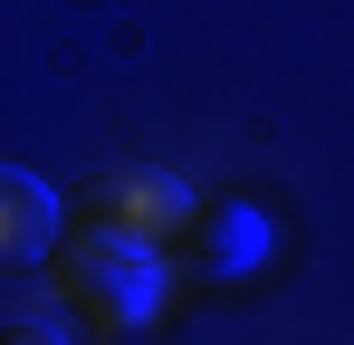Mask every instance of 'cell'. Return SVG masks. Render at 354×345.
Returning a JSON list of instances; mask_svg holds the SVG:
<instances>
[{
  "label": "cell",
  "instance_id": "6da1fadb",
  "mask_svg": "<svg viewBox=\"0 0 354 345\" xmlns=\"http://www.w3.org/2000/svg\"><path fill=\"white\" fill-rule=\"evenodd\" d=\"M48 278H58V297L77 307L86 336H134V326H153V307H163L153 249H144V240H115V230H86V221L48 249Z\"/></svg>",
  "mask_w": 354,
  "mask_h": 345
},
{
  "label": "cell",
  "instance_id": "7a4b0ae2",
  "mask_svg": "<svg viewBox=\"0 0 354 345\" xmlns=\"http://www.w3.org/2000/svg\"><path fill=\"white\" fill-rule=\"evenodd\" d=\"M77 221L86 230H115V240H144V249H163L192 230V192H182L173 172L153 163H96L77 182Z\"/></svg>",
  "mask_w": 354,
  "mask_h": 345
},
{
  "label": "cell",
  "instance_id": "3957f363",
  "mask_svg": "<svg viewBox=\"0 0 354 345\" xmlns=\"http://www.w3.org/2000/svg\"><path fill=\"white\" fill-rule=\"evenodd\" d=\"M58 249V192L39 172L0 163V269H39Z\"/></svg>",
  "mask_w": 354,
  "mask_h": 345
},
{
  "label": "cell",
  "instance_id": "277c9868",
  "mask_svg": "<svg viewBox=\"0 0 354 345\" xmlns=\"http://www.w3.org/2000/svg\"><path fill=\"white\" fill-rule=\"evenodd\" d=\"M0 345H67V336L48 326V317H10V326H0Z\"/></svg>",
  "mask_w": 354,
  "mask_h": 345
}]
</instances>
